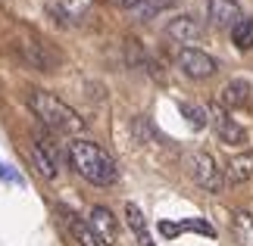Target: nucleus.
Listing matches in <instances>:
<instances>
[{
  "label": "nucleus",
  "instance_id": "nucleus-13",
  "mask_svg": "<svg viewBox=\"0 0 253 246\" xmlns=\"http://www.w3.org/2000/svg\"><path fill=\"white\" fill-rule=\"evenodd\" d=\"M247 97H250V84L241 81V78H235V81H231L225 91L219 94V103L225 106V109H231V106H244Z\"/></svg>",
  "mask_w": 253,
  "mask_h": 246
},
{
  "label": "nucleus",
  "instance_id": "nucleus-12",
  "mask_svg": "<svg viewBox=\"0 0 253 246\" xmlns=\"http://www.w3.org/2000/svg\"><path fill=\"white\" fill-rule=\"evenodd\" d=\"M178 3H181V0H141V3L131 9V13H134V19H138V22H147V19L166 13V9H175Z\"/></svg>",
  "mask_w": 253,
  "mask_h": 246
},
{
  "label": "nucleus",
  "instance_id": "nucleus-4",
  "mask_svg": "<svg viewBox=\"0 0 253 246\" xmlns=\"http://www.w3.org/2000/svg\"><path fill=\"white\" fill-rule=\"evenodd\" d=\"M210 122H212V128H216V134H219V141H222V143H228V146H241V143H247V131H244V125L231 119L228 109H225V106H222L219 100L210 106Z\"/></svg>",
  "mask_w": 253,
  "mask_h": 246
},
{
  "label": "nucleus",
  "instance_id": "nucleus-11",
  "mask_svg": "<svg viewBox=\"0 0 253 246\" xmlns=\"http://www.w3.org/2000/svg\"><path fill=\"white\" fill-rule=\"evenodd\" d=\"M200 35H203V22L197 16H178V19L169 22V37H175V41H181V44L197 41Z\"/></svg>",
  "mask_w": 253,
  "mask_h": 246
},
{
  "label": "nucleus",
  "instance_id": "nucleus-17",
  "mask_svg": "<svg viewBox=\"0 0 253 246\" xmlns=\"http://www.w3.org/2000/svg\"><path fill=\"white\" fill-rule=\"evenodd\" d=\"M32 159H35V165H38V172H41V178H47V181L56 178V162H53L50 150H44V143H35Z\"/></svg>",
  "mask_w": 253,
  "mask_h": 246
},
{
  "label": "nucleus",
  "instance_id": "nucleus-10",
  "mask_svg": "<svg viewBox=\"0 0 253 246\" xmlns=\"http://www.w3.org/2000/svg\"><path fill=\"white\" fill-rule=\"evenodd\" d=\"M60 212H63V218L69 224V231H72V237H75L79 246H103V240L97 237V231L91 228V221H82L79 215L69 212V209H60Z\"/></svg>",
  "mask_w": 253,
  "mask_h": 246
},
{
  "label": "nucleus",
  "instance_id": "nucleus-8",
  "mask_svg": "<svg viewBox=\"0 0 253 246\" xmlns=\"http://www.w3.org/2000/svg\"><path fill=\"white\" fill-rule=\"evenodd\" d=\"M207 13H210V22L216 28H235L244 19V9H241L238 0H210Z\"/></svg>",
  "mask_w": 253,
  "mask_h": 246
},
{
  "label": "nucleus",
  "instance_id": "nucleus-7",
  "mask_svg": "<svg viewBox=\"0 0 253 246\" xmlns=\"http://www.w3.org/2000/svg\"><path fill=\"white\" fill-rule=\"evenodd\" d=\"M91 9H94V0H47V13L63 25L82 22V19L91 16Z\"/></svg>",
  "mask_w": 253,
  "mask_h": 246
},
{
  "label": "nucleus",
  "instance_id": "nucleus-23",
  "mask_svg": "<svg viewBox=\"0 0 253 246\" xmlns=\"http://www.w3.org/2000/svg\"><path fill=\"white\" fill-rule=\"evenodd\" d=\"M134 134H138V141H150V137H153V125H150V119L138 115V119H134Z\"/></svg>",
  "mask_w": 253,
  "mask_h": 246
},
{
  "label": "nucleus",
  "instance_id": "nucleus-19",
  "mask_svg": "<svg viewBox=\"0 0 253 246\" xmlns=\"http://www.w3.org/2000/svg\"><path fill=\"white\" fill-rule=\"evenodd\" d=\"M125 221H128V228L134 231V237L150 234V231H147V221H144V212H141L138 203H125Z\"/></svg>",
  "mask_w": 253,
  "mask_h": 246
},
{
  "label": "nucleus",
  "instance_id": "nucleus-9",
  "mask_svg": "<svg viewBox=\"0 0 253 246\" xmlns=\"http://www.w3.org/2000/svg\"><path fill=\"white\" fill-rule=\"evenodd\" d=\"M87 221H91V228L97 231V237L103 240V246H113L116 243V215L106 209V206H94Z\"/></svg>",
  "mask_w": 253,
  "mask_h": 246
},
{
  "label": "nucleus",
  "instance_id": "nucleus-20",
  "mask_svg": "<svg viewBox=\"0 0 253 246\" xmlns=\"http://www.w3.org/2000/svg\"><path fill=\"white\" fill-rule=\"evenodd\" d=\"M181 231H194V234H203V237H216V231H212L203 218H184L181 221Z\"/></svg>",
  "mask_w": 253,
  "mask_h": 246
},
{
  "label": "nucleus",
  "instance_id": "nucleus-24",
  "mask_svg": "<svg viewBox=\"0 0 253 246\" xmlns=\"http://www.w3.org/2000/svg\"><path fill=\"white\" fill-rule=\"evenodd\" d=\"M106 3L116 6V9H134V6L141 3V0H106Z\"/></svg>",
  "mask_w": 253,
  "mask_h": 246
},
{
  "label": "nucleus",
  "instance_id": "nucleus-14",
  "mask_svg": "<svg viewBox=\"0 0 253 246\" xmlns=\"http://www.w3.org/2000/svg\"><path fill=\"white\" fill-rule=\"evenodd\" d=\"M250 175H253V153H250V150L241 153V156H235V159L228 162V178H231V184L247 181Z\"/></svg>",
  "mask_w": 253,
  "mask_h": 246
},
{
  "label": "nucleus",
  "instance_id": "nucleus-1",
  "mask_svg": "<svg viewBox=\"0 0 253 246\" xmlns=\"http://www.w3.org/2000/svg\"><path fill=\"white\" fill-rule=\"evenodd\" d=\"M66 156H69L72 169L94 187H110V184H116V178H119V169H116L113 156L94 141L75 137V141H69V146H66Z\"/></svg>",
  "mask_w": 253,
  "mask_h": 246
},
{
  "label": "nucleus",
  "instance_id": "nucleus-2",
  "mask_svg": "<svg viewBox=\"0 0 253 246\" xmlns=\"http://www.w3.org/2000/svg\"><path fill=\"white\" fill-rule=\"evenodd\" d=\"M28 109H32L47 128H53V131H63V134L84 131V119L72 109L69 103H63L60 97L50 94V91H41V87L28 91Z\"/></svg>",
  "mask_w": 253,
  "mask_h": 246
},
{
  "label": "nucleus",
  "instance_id": "nucleus-15",
  "mask_svg": "<svg viewBox=\"0 0 253 246\" xmlns=\"http://www.w3.org/2000/svg\"><path fill=\"white\" fill-rule=\"evenodd\" d=\"M231 228H235V240L241 246H253V215L250 212H235V221H231Z\"/></svg>",
  "mask_w": 253,
  "mask_h": 246
},
{
  "label": "nucleus",
  "instance_id": "nucleus-6",
  "mask_svg": "<svg viewBox=\"0 0 253 246\" xmlns=\"http://www.w3.org/2000/svg\"><path fill=\"white\" fill-rule=\"evenodd\" d=\"M22 56H25V63H32L38 69V72H56V66H60V53L53 50V44L41 41V37L22 41Z\"/></svg>",
  "mask_w": 253,
  "mask_h": 246
},
{
  "label": "nucleus",
  "instance_id": "nucleus-16",
  "mask_svg": "<svg viewBox=\"0 0 253 246\" xmlns=\"http://www.w3.org/2000/svg\"><path fill=\"white\" fill-rule=\"evenodd\" d=\"M231 44L238 47V50H253V16L250 19H241V22L231 28Z\"/></svg>",
  "mask_w": 253,
  "mask_h": 246
},
{
  "label": "nucleus",
  "instance_id": "nucleus-18",
  "mask_svg": "<svg viewBox=\"0 0 253 246\" xmlns=\"http://www.w3.org/2000/svg\"><path fill=\"white\" fill-rule=\"evenodd\" d=\"M181 115H184V122H188L194 131H203L207 128V122H210V112L203 109V106H197V103H181Z\"/></svg>",
  "mask_w": 253,
  "mask_h": 246
},
{
  "label": "nucleus",
  "instance_id": "nucleus-21",
  "mask_svg": "<svg viewBox=\"0 0 253 246\" xmlns=\"http://www.w3.org/2000/svg\"><path fill=\"white\" fill-rule=\"evenodd\" d=\"M0 178H3L6 184H19V187H25V178H22V172H16L13 165H3V162H0Z\"/></svg>",
  "mask_w": 253,
  "mask_h": 246
},
{
  "label": "nucleus",
  "instance_id": "nucleus-22",
  "mask_svg": "<svg viewBox=\"0 0 253 246\" xmlns=\"http://www.w3.org/2000/svg\"><path fill=\"white\" fill-rule=\"evenodd\" d=\"M160 234H163V237H166V240H178L181 237V221H160Z\"/></svg>",
  "mask_w": 253,
  "mask_h": 246
},
{
  "label": "nucleus",
  "instance_id": "nucleus-5",
  "mask_svg": "<svg viewBox=\"0 0 253 246\" xmlns=\"http://www.w3.org/2000/svg\"><path fill=\"white\" fill-rule=\"evenodd\" d=\"M178 69H181L188 78H194V81H203V78L216 75L219 63L212 60L210 53L197 50V47H181V50H178Z\"/></svg>",
  "mask_w": 253,
  "mask_h": 246
},
{
  "label": "nucleus",
  "instance_id": "nucleus-3",
  "mask_svg": "<svg viewBox=\"0 0 253 246\" xmlns=\"http://www.w3.org/2000/svg\"><path fill=\"white\" fill-rule=\"evenodd\" d=\"M188 169L194 175V181H197L203 190H210V193H219L222 187H225V178H222V169H219V162L212 159L210 153H194L191 159H188Z\"/></svg>",
  "mask_w": 253,
  "mask_h": 246
}]
</instances>
